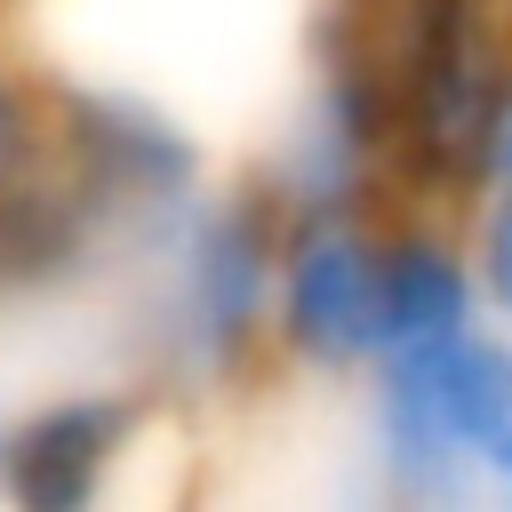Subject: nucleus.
Masks as SVG:
<instances>
[{
	"mask_svg": "<svg viewBox=\"0 0 512 512\" xmlns=\"http://www.w3.org/2000/svg\"><path fill=\"white\" fill-rule=\"evenodd\" d=\"M280 240H288V216L256 176L200 184L184 208H168L96 296L112 376H136L160 400L232 392L272 344Z\"/></svg>",
	"mask_w": 512,
	"mask_h": 512,
	"instance_id": "f257e3e1",
	"label": "nucleus"
},
{
	"mask_svg": "<svg viewBox=\"0 0 512 512\" xmlns=\"http://www.w3.org/2000/svg\"><path fill=\"white\" fill-rule=\"evenodd\" d=\"M360 488L408 512L512 504V328L472 320L360 376Z\"/></svg>",
	"mask_w": 512,
	"mask_h": 512,
	"instance_id": "f03ea898",
	"label": "nucleus"
},
{
	"mask_svg": "<svg viewBox=\"0 0 512 512\" xmlns=\"http://www.w3.org/2000/svg\"><path fill=\"white\" fill-rule=\"evenodd\" d=\"M384 344H392V208L288 224L272 352H288L312 376H368Z\"/></svg>",
	"mask_w": 512,
	"mask_h": 512,
	"instance_id": "7ed1b4c3",
	"label": "nucleus"
},
{
	"mask_svg": "<svg viewBox=\"0 0 512 512\" xmlns=\"http://www.w3.org/2000/svg\"><path fill=\"white\" fill-rule=\"evenodd\" d=\"M160 392L136 376H88L64 384L48 400H32L24 416H8V472L0 496L24 512H80L112 488V472L136 456V440L160 424Z\"/></svg>",
	"mask_w": 512,
	"mask_h": 512,
	"instance_id": "20e7f679",
	"label": "nucleus"
},
{
	"mask_svg": "<svg viewBox=\"0 0 512 512\" xmlns=\"http://www.w3.org/2000/svg\"><path fill=\"white\" fill-rule=\"evenodd\" d=\"M464 248H472V280H480V304L496 328H512V96L496 104L488 136H480V160L464 176Z\"/></svg>",
	"mask_w": 512,
	"mask_h": 512,
	"instance_id": "39448f33",
	"label": "nucleus"
},
{
	"mask_svg": "<svg viewBox=\"0 0 512 512\" xmlns=\"http://www.w3.org/2000/svg\"><path fill=\"white\" fill-rule=\"evenodd\" d=\"M40 128H48V96H40V88H24V80L0 64V176L40 144Z\"/></svg>",
	"mask_w": 512,
	"mask_h": 512,
	"instance_id": "423d86ee",
	"label": "nucleus"
},
{
	"mask_svg": "<svg viewBox=\"0 0 512 512\" xmlns=\"http://www.w3.org/2000/svg\"><path fill=\"white\" fill-rule=\"evenodd\" d=\"M0 472H8V416H0Z\"/></svg>",
	"mask_w": 512,
	"mask_h": 512,
	"instance_id": "0eeeda50",
	"label": "nucleus"
}]
</instances>
